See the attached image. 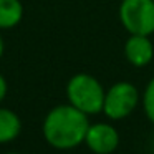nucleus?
<instances>
[{"label":"nucleus","instance_id":"4","mask_svg":"<svg viewBox=\"0 0 154 154\" xmlns=\"http://www.w3.org/2000/svg\"><path fill=\"white\" fill-rule=\"evenodd\" d=\"M139 104V91L129 81H118L104 94L103 113L109 119L129 116Z\"/></svg>","mask_w":154,"mask_h":154},{"label":"nucleus","instance_id":"8","mask_svg":"<svg viewBox=\"0 0 154 154\" xmlns=\"http://www.w3.org/2000/svg\"><path fill=\"white\" fill-rule=\"evenodd\" d=\"M23 18V4L20 0H0V30L17 27Z\"/></svg>","mask_w":154,"mask_h":154},{"label":"nucleus","instance_id":"10","mask_svg":"<svg viewBox=\"0 0 154 154\" xmlns=\"http://www.w3.org/2000/svg\"><path fill=\"white\" fill-rule=\"evenodd\" d=\"M5 96H7V80L0 73V103L5 100Z\"/></svg>","mask_w":154,"mask_h":154},{"label":"nucleus","instance_id":"5","mask_svg":"<svg viewBox=\"0 0 154 154\" xmlns=\"http://www.w3.org/2000/svg\"><path fill=\"white\" fill-rule=\"evenodd\" d=\"M85 143L88 149L94 154H111L119 146V133L113 124L108 123L90 124Z\"/></svg>","mask_w":154,"mask_h":154},{"label":"nucleus","instance_id":"3","mask_svg":"<svg viewBox=\"0 0 154 154\" xmlns=\"http://www.w3.org/2000/svg\"><path fill=\"white\" fill-rule=\"evenodd\" d=\"M119 20L129 35L154 33V0H123Z\"/></svg>","mask_w":154,"mask_h":154},{"label":"nucleus","instance_id":"2","mask_svg":"<svg viewBox=\"0 0 154 154\" xmlns=\"http://www.w3.org/2000/svg\"><path fill=\"white\" fill-rule=\"evenodd\" d=\"M104 94H106V91H104L103 85L88 73L73 75L66 83L68 103L86 113L88 116L103 111Z\"/></svg>","mask_w":154,"mask_h":154},{"label":"nucleus","instance_id":"12","mask_svg":"<svg viewBox=\"0 0 154 154\" xmlns=\"http://www.w3.org/2000/svg\"><path fill=\"white\" fill-rule=\"evenodd\" d=\"M5 154H18V152H5Z\"/></svg>","mask_w":154,"mask_h":154},{"label":"nucleus","instance_id":"1","mask_svg":"<svg viewBox=\"0 0 154 154\" xmlns=\"http://www.w3.org/2000/svg\"><path fill=\"white\" fill-rule=\"evenodd\" d=\"M90 128L88 114L73 104H58L51 108L43 119V137L55 149H73L85 143Z\"/></svg>","mask_w":154,"mask_h":154},{"label":"nucleus","instance_id":"6","mask_svg":"<svg viewBox=\"0 0 154 154\" xmlns=\"http://www.w3.org/2000/svg\"><path fill=\"white\" fill-rule=\"evenodd\" d=\"M124 57L133 66H146L154 57L152 42L147 35H129L124 43Z\"/></svg>","mask_w":154,"mask_h":154},{"label":"nucleus","instance_id":"7","mask_svg":"<svg viewBox=\"0 0 154 154\" xmlns=\"http://www.w3.org/2000/svg\"><path fill=\"white\" fill-rule=\"evenodd\" d=\"M22 131V121L17 113L0 106V144L12 143Z\"/></svg>","mask_w":154,"mask_h":154},{"label":"nucleus","instance_id":"11","mask_svg":"<svg viewBox=\"0 0 154 154\" xmlns=\"http://www.w3.org/2000/svg\"><path fill=\"white\" fill-rule=\"evenodd\" d=\"M4 48H5L4 38H2V33H0V58H2V55H4Z\"/></svg>","mask_w":154,"mask_h":154},{"label":"nucleus","instance_id":"9","mask_svg":"<svg viewBox=\"0 0 154 154\" xmlns=\"http://www.w3.org/2000/svg\"><path fill=\"white\" fill-rule=\"evenodd\" d=\"M143 108L147 119L154 123V78H151V81L147 83L146 90L143 93Z\"/></svg>","mask_w":154,"mask_h":154}]
</instances>
